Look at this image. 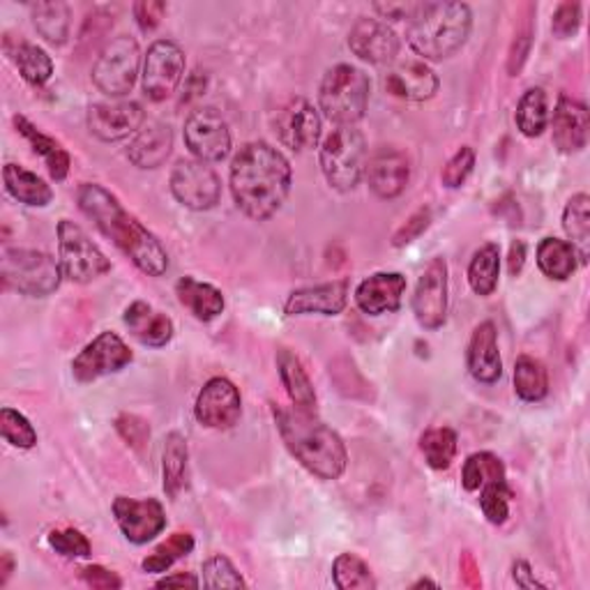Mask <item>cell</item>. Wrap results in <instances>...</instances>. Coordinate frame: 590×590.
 I'll list each match as a JSON object with an SVG mask.
<instances>
[{
	"label": "cell",
	"mask_w": 590,
	"mask_h": 590,
	"mask_svg": "<svg viewBox=\"0 0 590 590\" xmlns=\"http://www.w3.org/2000/svg\"><path fill=\"white\" fill-rule=\"evenodd\" d=\"M6 51L17 65L19 75L30 83V86H45L53 77V60L51 56L32 42L26 40H10L6 38Z\"/></svg>",
	"instance_id": "31"
},
{
	"label": "cell",
	"mask_w": 590,
	"mask_h": 590,
	"mask_svg": "<svg viewBox=\"0 0 590 590\" xmlns=\"http://www.w3.org/2000/svg\"><path fill=\"white\" fill-rule=\"evenodd\" d=\"M406 286L402 273H374L357 284L355 305L370 316L392 314L402 307Z\"/></svg>",
	"instance_id": "24"
},
{
	"label": "cell",
	"mask_w": 590,
	"mask_h": 590,
	"mask_svg": "<svg viewBox=\"0 0 590 590\" xmlns=\"http://www.w3.org/2000/svg\"><path fill=\"white\" fill-rule=\"evenodd\" d=\"M0 277L8 291L28 298H47L65 279L60 260L38 249H6L0 260Z\"/></svg>",
	"instance_id": "7"
},
{
	"label": "cell",
	"mask_w": 590,
	"mask_h": 590,
	"mask_svg": "<svg viewBox=\"0 0 590 590\" xmlns=\"http://www.w3.org/2000/svg\"><path fill=\"white\" fill-rule=\"evenodd\" d=\"M111 510L125 540L137 547L148 544L167 529V512H164V505L157 499L137 501L118 496Z\"/></svg>",
	"instance_id": "17"
},
{
	"label": "cell",
	"mask_w": 590,
	"mask_h": 590,
	"mask_svg": "<svg viewBox=\"0 0 590 590\" xmlns=\"http://www.w3.org/2000/svg\"><path fill=\"white\" fill-rule=\"evenodd\" d=\"M466 367L478 383L491 385L503 376V360L499 348V331L491 321L480 323L469 342Z\"/></svg>",
	"instance_id": "25"
},
{
	"label": "cell",
	"mask_w": 590,
	"mask_h": 590,
	"mask_svg": "<svg viewBox=\"0 0 590 590\" xmlns=\"http://www.w3.org/2000/svg\"><path fill=\"white\" fill-rule=\"evenodd\" d=\"M275 132L286 148L295 153H305L318 146L323 135V118L309 100H305V97H295V100H291L277 111Z\"/></svg>",
	"instance_id": "16"
},
{
	"label": "cell",
	"mask_w": 590,
	"mask_h": 590,
	"mask_svg": "<svg viewBox=\"0 0 590 590\" xmlns=\"http://www.w3.org/2000/svg\"><path fill=\"white\" fill-rule=\"evenodd\" d=\"M164 14H167V3L161 0H141V3H135V19L144 32H153Z\"/></svg>",
	"instance_id": "51"
},
{
	"label": "cell",
	"mask_w": 590,
	"mask_h": 590,
	"mask_svg": "<svg viewBox=\"0 0 590 590\" xmlns=\"http://www.w3.org/2000/svg\"><path fill=\"white\" fill-rule=\"evenodd\" d=\"M116 430L129 445L137 448V450H144L150 441V424L146 420H141L139 415L122 413L116 420Z\"/></svg>",
	"instance_id": "50"
},
{
	"label": "cell",
	"mask_w": 590,
	"mask_h": 590,
	"mask_svg": "<svg viewBox=\"0 0 590 590\" xmlns=\"http://www.w3.org/2000/svg\"><path fill=\"white\" fill-rule=\"evenodd\" d=\"M510 501H512V489L508 486V480L489 482L480 489V508L489 523L494 527H503L510 517Z\"/></svg>",
	"instance_id": "44"
},
{
	"label": "cell",
	"mask_w": 590,
	"mask_h": 590,
	"mask_svg": "<svg viewBox=\"0 0 590 590\" xmlns=\"http://www.w3.org/2000/svg\"><path fill=\"white\" fill-rule=\"evenodd\" d=\"M81 213L100 228V234L111 240L132 264L148 277H161L169 271V254L148 226L132 213L125 210L118 196L97 183H83L77 191Z\"/></svg>",
	"instance_id": "1"
},
{
	"label": "cell",
	"mask_w": 590,
	"mask_h": 590,
	"mask_svg": "<svg viewBox=\"0 0 590 590\" xmlns=\"http://www.w3.org/2000/svg\"><path fill=\"white\" fill-rule=\"evenodd\" d=\"M12 570H14V559H12V553H10V551H3V559H0V572H3V574H0V586H6V583H8Z\"/></svg>",
	"instance_id": "58"
},
{
	"label": "cell",
	"mask_w": 590,
	"mask_h": 590,
	"mask_svg": "<svg viewBox=\"0 0 590 590\" xmlns=\"http://www.w3.org/2000/svg\"><path fill=\"white\" fill-rule=\"evenodd\" d=\"M174 132L167 122H148L144 125L135 139L129 141L127 159L137 169H159L164 161L171 157Z\"/></svg>",
	"instance_id": "26"
},
{
	"label": "cell",
	"mask_w": 590,
	"mask_h": 590,
	"mask_svg": "<svg viewBox=\"0 0 590 590\" xmlns=\"http://www.w3.org/2000/svg\"><path fill=\"white\" fill-rule=\"evenodd\" d=\"M185 51L174 40H157L144 56L141 86L150 102H164L185 79Z\"/></svg>",
	"instance_id": "10"
},
{
	"label": "cell",
	"mask_w": 590,
	"mask_h": 590,
	"mask_svg": "<svg viewBox=\"0 0 590 590\" xmlns=\"http://www.w3.org/2000/svg\"><path fill=\"white\" fill-rule=\"evenodd\" d=\"M514 392L523 402H542L549 392V372L538 357L521 355L514 365Z\"/></svg>",
	"instance_id": "38"
},
{
	"label": "cell",
	"mask_w": 590,
	"mask_h": 590,
	"mask_svg": "<svg viewBox=\"0 0 590 590\" xmlns=\"http://www.w3.org/2000/svg\"><path fill=\"white\" fill-rule=\"evenodd\" d=\"M3 180L12 199H17L23 206L47 208L53 201V189L38 174L19 167V164H12V161L6 164Z\"/></svg>",
	"instance_id": "32"
},
{
	"label": "cell",
	"mask_w": 590,
	"mask_h": 590,
	"mask_svg": "<svg viewBox=\"0 0 590 590\" xmlns=\"http://www.w3.org/2000/svg\"><path fill=\"white\" fill-rule=\"evenodd\" d=\"M512 579L519 588H527V590H533V588H544V583H540L531 570V566L527 561H514L512 566Z\"/></svg>",
	"instance_id": "55"
},
{
	"label": "cell",
	"mask_w": 590,
	"mask_h": 590,
	"mask_svg": "<svg viewBox=\"0 0 590 590\" xmlns=\"http://www.w3.org/2000/svg\"><path fill=\"white\" fill-rule=\"evenodd\" d=\"M365 178L378 199H397L411 180V159L395 146H381L367 157Z\"/></svg>",
	"instance_id": "19"
},
{
	"label": "cell",
	"mask_w": 590,
	"mask_h": 590,
	"mask_svg": "<svg viewBox=\"0 0 590 590\" xmlns=\"http://www.w3.org/2000/svg\"><path fill=\"white\" fill-rule=\"evenodd\" d=\"M581 264L579 252L570 240L544 238L538 245V268L553 282L570 279Z\"/></svg>",
	"instance_id": "33"
},
{
	"label": "cell",
	"mask_w": 590,
	"mask_h": 590,
	"mask_svg": "<svg viewBox=\"0 0 590 590\" xmlns=\"http://www.w3.org/2000/svg\"><path fill=\"white\" fill-rule=\"evenodd\" d=\"M422 586H432V588H439L434 581H430V579H420V581H415L413 583V588H422Z\"/></svg>",
	"instance_id": "59"
},
{
	"label": "cell",
	"mask_w": 590,
	"mask_h": 590,
	"mask_svg": "<svg viewBox=\"0 0 590 590\" xmlns=\"http://www.w3.org/2000/svg\"><path fill=\"white\" fill-rule=\"evenodd\" d=\"M370 92V77L355 65L340 62L323 75L318 88L321 114L335 125H355L365 118Z\"/></svg>",
	"instance_id": "5"
},
{
	"label": "cell",
	"mask_w": 590,
	"mask_h": 590,
	"mask_svg": "<svg viewBox=\"0 0 590 590\" xmlns=\"http://www.w3.org/2000/svg\"><path fill=\"white\" fill-rule=\"evenodd\" d=\"M333 581L340 590H374L372 568L355 553H340L333 563Z\"/></svg>",
	"instance_id": "41"
},
{
	"label": "cell",
	"mask_w": 590,
	"mask_h": 590,
	"mask_svg": "<svg viewBox=\"0 0 590 590\" xmlns=\"http://www.w3.org/2000/svg\"><path fill=\"white\" fill-rule=\"evenodd\" d=\"M122 321L129 327V333H132L144 346H150V348L167 346L176 333L174 321L167 314L157 312L146 301H135L132 305H129L122 314Z\"/></svg>",
	"instance_id": "27"
},
{
	"label": "cell",
	"mask_w": 590,
	"mask_h": 590,
	"mask_svg": "<svg viewBox=\"0 0 590 590\" xmlns=\"http://www.w3.org/2000/svg\"><path fill=\"white\" fill-rule=\"evenodd\" d=\"M32 12V26L40 32V36L49 42V45H65L70 38V6L68 3H36L30 8Z\"/></svg>",
	"instance_id": "36"
},
{
	"label": "cell",
	"mask_w": 590,
	"mask_h": 590,
	"mask_svg": "<svg viewBox=\"0 0 590 590\" xmlns=\"http://www.w3.org/2000/svg\"><path fill=\"white\" fill-rule=\"evenodd\" d=\"M346 303H348V279H335L291 291L284 312L288 316H307V314L337 316L346 309Z\"/></svg>",
	"instance_id": "22"
},
{
	"label": "cell",
	"mask_w": 590,
	"mask_h": 590,
	"mask_svg": "<svg viewBox=\"0 0 590 590\" xmlns=\"http://www.w3.org/2000/svg\"><path fill=\"white\" fill-rule=\"evenodd\" d=\"M348 49L370 65H392L397 62L402 45L397 32L385 21L363 17L348 32Z\"/></svg>",
	"instance_id": "20"
},
{
	"label": "cell",
	"mask_w": 590,
	"mask_h": 590,
	"mask_svg": "<svg viewBox=\"0 0 590 590\" xmlns=\"http://www.w3.org/2000/svg\"><path fill=\"white\" fill-rule=\"evenodd\" d=\"M157 588H171V586H183V588H199L201 586V579L194 577L189 572H178V574H171V577H164L155 583Z\"/></svg>",
	"instance_id": "56"
},
{
	"label": "cell",
	"mask_w": 590,
	"mask_h": 590,
	"mask_svg": "<svg viewBox=\"0 0 590 590\" xmlns=\"http://www.w3.org/2000/svg\"><path fill=\"white\" fill-rule=\"evenodd\" d=\"M171 194L180 206L206 213L222 199V180L208 161L180 159L171 171Z\"/></svg>",
	"instance_id": "11"
},
{
	"label": "cell",
	"mask_w": 590,
	"mask_h": 590,
	"mask_svg": "<svg viewBox=\"0 0 590 590\" xmlns=\"http://www.w3.org/2000/svg\"><path fill=\"white\" fill-rule=\"evenodd\" d=\"M243 415L240 390L224 376L210 378L194 404V417L215 432L234 430Z\"/></svg>",
	"instance_id": "14"
},
{
	"label": "cell",
	"mask_w": 590,
	"mask_h": 590,
	"mask_svg": "<svg viewBox=\"0 0 590 590\" xmlns=\"http://www.w3.org/2000/svg\"><path fill=\"white\" fill-rule=\"evenodd\" d=\"M413 314L424 331H439L448 318V264L443 256L432 258L420 275L413 293Z\"/></svg>",
	"instance_id": "15"
},
{
	"label": "cell",
	"mask_w": 590,
	"mask_h": 590,
	"mask_svg": "<svg viewBox=\"0 0 590 590\" xmlns=\"http://www.w3.org/2000/svg\"><path fill=\"white\" fill-rule=\"evenodd\" d=\"M549 122H551L553 146L563 155L581 153L588 146L590 118L586 105H581L579 100L561 95L559 102H555L553 116H549Z\"/></svg>",
	"instance_id": "23"
},
{
	"label": "cell",
	"mask_w": 590,
	"mask_h": 590,
	"mask_svg": "<svg viewBox=\"0 0 590 590\" xmlns=\"http://www.w3.org/2000/svg\"><path fill=\"white\" fill-rule=\"evenodd\" d=\"M415 6L417 3H378V6H374V10L381 14V19H385V23H387V19L390 21H404V19L409 21Z\"/></svg>",
	"instance_id": "54"
},
{
	"label": "cell",
	"mask_w": 590,
	"mask_h": 590,
	"mask_svg": "<svg viewBox=\"0 0 590 590\" xmlns=\"http://www.w3.org/2000/svg\"><path fill=\"white\" fill-rule=\"evenodd\" d=\"M430 222H432V213H430L427 208L417 210V213H415V215H413V217L400 228V232L395 234V238H392V245H395V247H404V245L413 243L420 234L427 232Z\"/></svg>",
	"instance_id": "52"
},
{
	"label": "cell",
	"mask_w": 590,
	"mask_h": 590,
	"mask_svg": "<svg viewBox=\"0 0 590 590\" xmlns=\"http://www.w3.org/2000/svg\"><path fill=\"white\" fill-rule=\"evenodd\" d=\"M58 260L65 279L90 284L111 273V260L97 247L83 228L70 219L58 222Z\"/></svg>",
	"instance_id": "9"
},
{
	"label": "cell",
	"mask_w": 590,
	"mask_h": 590,
	"mask_svg": "<svg viewBox=\"0 0 590 590\" xmlns=\"http://www.w3.org/2000/svg\"><path fill=\"white\" fill-rule=\"evenodd\" d=\"M141 70L139 42L129 36H118L97 56L92 65V83L111 100L132 92Z\"/></svg>",
	"instance_id": "8"
},
{
	"label": "cell",
	"mask_w": 590,
	"mask_h": 590,
	"mask_svg": "<svg viewBox=\"0 0 590 590\" xmlns=\"http://www.w3.org/2000/svg\"><path fill=\"white\" fill-rule=\"evenodd\" d=\"M383 86L397 100L427 102L439 92L441 79L424 60H402L390 65Z\"/></svg>",
	"instance_id": "21"
},
{
	"label": "cell",
	"mask_w": 590,
	"mask_h": 590,
	"mask_svg": "<svg viewBox=\"0 0 590 590\" xmlns=\"http://www.w3.org/2000/svg\"><path fill=\"white\" fill-rule=\"evenodd\" d=\"M517 127L523 137H542L549 127V100L542 88H529L517 105Z\"/></svg>",
	"instance_id": "37"
},
{
	"label": "cell",
	"mask_w": 590,
	"mask_h": 590,
	"mask_svg": "<svg viewBox=\"0 0 590 590\" xmlns=\"http://www.w3.org/2000/svg\"><path fill=\"white\" fill-rule=\"evenodd\" d=\"M456 432L450 427H434L420 436V452L434 471H445L456 456Z\"/></svg>",
	"instance_id": "40"
},
{
	"label": "cell",
	"mask_w": 590,
	"mask_h": 590,
	"mask_svg": "<svg viewBox=\"0 0 590 590\" xmlns=\"http://www.w3.org/2000/svg\"><path fill=\"white\" fill-rule=\"evenodd\" d=\"M49 547L65 559H88L92 547L88 538L77 529H58L49 533Z\"/></svg>",
	"instance_id": "47"
},
{
	"label": "cell",
	"mask_w": 590,
	"mask_h": 590,
	"mask_svg": "<svg viewBox=\"0 0 590 590\" xmlns=\"http://www.w3.org/2000/svg\"><path fill=\"white\" fill-rule=\"evenodd\" d=\"M501 277V247L496 243H484L471 258L469 264V284L473 293L491 295L499 286Z\"/></svg>",
	"instance_id": "35"
},
{
	"label": "cell",
	"mask_w": 590,
	"mask_h": 590,
	"mask_svg": "<svg viewBox=\"0 0 590 590\" xmlns=\"http://www.w3.org/2000/svg\"><path fill=\"white\" fill-rule=\"evenodd\" d=\"M473 30L466 3H417L406 21V42L424 60H445L462 49Z\"/></svg>",
	"instance_id": "4"
},
{
	"label": "cell",
	"mask_w": 590,
	"mask_h": 590,
	"mask_svg": "<svg viewBox=\"0 0 590 590\" xmlns=\"http://www.w3.org/2000/svg\"><path fill=\"white\" fill-rule=\"evenodd\" d=\"M194 551V538L189 533H174L169 540H164L148 559L144 561V570L150 574L167 572L174 563H178L185 555Z\"/></svg>",
	"instance_id": "43"
},
{
	"label": "cell",
	"mask_w": 590,
	"mask_h": 590,
	"mask_svg": "<svg viewBox=\"0 0 590 590\" xmlns=\"http://www.w3.org/2000/svg\"><path fill=\"white\" fill-rule=\"evenodd\" d=\"M228 183L236 206L249 219L266 222L284 206L293 169L279 148L268 141H249L236 153Z\"/></svg>",
	"instance_id": "2"
},
{
	"label": "cell",
	"mask_w": 590,
	"mask_h": 590,
	"mask_svg": "<svg viewBox=\"0 0 590 590\" xmlns=\"http://www.w3.org/2000/svg\"><path fill=\"white\" fill-rule=\"evenodd\" d=\"M12 122L17 127V132L30 144L32 153L45 159L51 180L62 183L65 178H68L70 167H72V157L68 150H65V146L58 139L45 135L42 129L38 125H32L26 116H14Z\"/></svg>",
	"instance_id": "28"
},
{
	"label": "cell",
	"mask_w": 590,
	"mask_h": 590,
	"mask_svg": "<svg viewBox=\"0 0 590 590\" xmlns=\"http://www.w3.org/2000/svg\"><path fill=\"white\" fill-rule=\"evenodd\" d=\"M187 462H189L187 439L180 432H171L167 441H164L161 473H164V491H167V496L174 501L187 486Z\"/></svg>",
	"instance_id": "34"
},
{
	"label": "cell",
	"mask_w": 590,
	"mask_h": 590,
	"mask_svg": "<svg viewBox=\"0 0 590 590\" xmlns=\"http://www.w3.org/2000/svg\"><path fill=\"white\" fill-rule=\"evenodd\" d=\"M81 579L97 590H118L122 586L120 577L102 566H86L81 568Z\"/></svg>",
	"instance_id": "53"
},
{
	"label": "cell",
	"mask_w": 590,
	"mask_h": 590,
	"mask_svg": "<svg viewBox=\"0 0 590 590\" xmlns=\"http://www.w3.org/2000/svg\"><path fill=\"white\" fill-rule=\"evenodd\" d=\"M135 353L116 333L97 335L90 344L81 348V353L72 360V376L79 383H92L111 374L122 372L132 365Z\"/></svg>",
	"instance_id": "13"
},
{
	"label": "cell",
	"mask_w": 590,
	"mask_h": 590,
	"mask_svg": "<svg viewBox=\"0 0 590 590\" xmlns=\"http://www.w3.org/2000/svg\"><path fill=\"white\" fill-rule=\"evenodd\" d=\"M201 586L206 588H245L243 574L236 570V566L222 553L210 555L204 563L201 570Z\"/></svg>",
	"instance_id": "46"
},
{
	"label": "cell",
	"mask_w": 590,
	"mask_h": 590,
	"mask_svg": "<svg viewBox=\"0 0 590 590\" xmlns=\"http://www.w3.org/2000/svg\"><path fill=\"white\" fill-rule=\"evenodd\" d=\"M277 370H279V378H282V385L286 390L291 404L303 411L316 413V390L312 385L307 370L301 363V357L288 348H279Z\"/></svg>",
	"instance_id": "30"
},
{
	"label": "cell",
	"mask_w": 590,
	"mask_h": 590,
	"mask_svg": "<svg viewBox=\"0 0 590 590\" xmlns=\"http://www.w3.org/2000/svg\"><path fill=\"white\" fill-rule=\"evenodd\" d=\"M0 434H3V439L12 448H19V450H32L38 445L36 427H32L30 420L23 413L10 406L0 411Z\"/></svg>",
	"instance_id": "45"
},
{
	"label": "cell",
	"mask_w": 590,
	"mask_h": 590,
	"mask_svg": "<svg viewBox=\"0 0 590 590\" xmlns=\"http://www.w3.org/2000/svg\"><path fill=\"white\" fill-rule=\"evenodd\" d=\"M523 264H527V243L523 240H514L510 247V258H508V266L512 275H519Z\"/></svg>",
	"instance_id": "57"
},
{
	"label": "cell",
	"mask_w": 590,
	"mask_h": 590,
	"mask_svg": "<svg viewBox=\"0 0 590 590\" xmlns=\"http://www.w3.org/2000/svg\"><path fill=\"white\" fill-rule=\"evenodd\" d=\"M563 228L570 243L577 247L581 264L588 258L590 245V199L588 194H574L563 210Z\"/></svg>",
	"instance_id": "39"
},
{
	"label": "cell",
	"mask_w": 590,
	"mask_h": 590,
	"mask_svg": "<svg viewBox=\"0 0 590 590\" xmlns=\"http://www.w3.org/2000/svg\"><path fill=\"white\" fill-rule=\"evenodd\" d=\"M508 480L505 466L494 452H475L464 462L462 484L466 491H480L489 482Z\"/></svg>",
	"instance_id": "42"
},
{
	"label": "cell",
	"mask_w": 590,
	"mask_h": 590,
	"mask_svg": "<svg viewBox=\"0 0 590 590\" xmlns=\"http://www.w3.org/2000/svg\"><path fill=\"white\" fill-rule=\"evenodd\" d=\"M279 436L288 452L321 480H340L348 466V452L342 436L314 413L298 406L273 409Z\"/></svg>",
	"instance_id": "3"
},
{
	"label": "cell",
	"mask_w": 590,
	"mask_h": 590,
	"mask_svg": "<svg viewBox=\"0 0 590 590\" xmlns=\"http://www.w3.org/2000/svg\"><path fill=\"white\" fill-rule=\"evenodd\" d=\"M367 141L355 125H335L318 150L321 171L333 189L353 191L365 178Z\"/></svg>",
	"instance_id": "6"
},
{
	"label": "cell",
	"mask_w": 590,
	"mask_h": 590,
	"mask_svg": "<svg viewBox=\"0 0 590 590\" xmlns=\"http://www.w3.org/2000/svg\"><path fill=\"white\" fill-rule=\"evenodd\" d=\"M183 137H185V146L189 148L194 159H201L208 164L224 161L228 155H232V148H234V139H232V129H228V122L213 107L191 111L185 120Z\"/></svg>",
	"instance_id": "12"
},
{
	"label": "cell",
	"mask_w": 590,
	"mask_h": 590,
	"mask_svg": "<svg viewBox=\"0 0 590 590\" xmlns=\"http://www.w3.org/2000/svg\"><path fill=\"white\" fill-rule=\"evenodd\" d=\"M579 26H581V6L579 3L566 0V3L555 8L553 19H551V30H553L555 38H561V40L572 38L574 32L579 30Z\"/></svg>",
	"instance_id": "49"
},
{
	"label": "cell",
	"mask_w": 590,
	"mask_h": 590,
	"mask_svg": "<svg viewBox=\"0 0 590 590\" xmlns=\"http://www.w3.org/2000/svg\"><path fill=\"white\" fill-rule=\"evenodd\" d=\"M146 125V111L139 102L120 100L102 102L88 109V129L90 135L105 144H116L137 135Z\"/></svg>",
	"instance_id": "18"
},
{
	"label": "cell",
	"mask_w": 590,
	"mask_h": 590,
	"mask_svg": "<svg viewBox=\"0 0 590 590\" xmlns=\"http://www.w3.org/2000/svg\"><path fill=\"white\" fill-rule=\"evenodd\" d=\"M176 295H178V303L196 318V321H213L217 318L224 307V293L208 284V282H199L196 277H180L176 284Z\"/></svg>",
	"instance_id": "29"
},
{
	"label": "cell",
	"mask_w": 590,
	"mask_h": 590,
	"mask_svg": "<svg viewBox=\"0 0 590 590\" xmlns=\"http://www.w3.org/2000/svg\"><path fill=\"white\" fill-rule=\"evenodd\" d=\"M473 169H475V150L471 146H462L448 159V164L443 167V174H441V180L448 189H456L469 180Z\"/></svg>",
	"instance_id": "48"
}]
</instances>
